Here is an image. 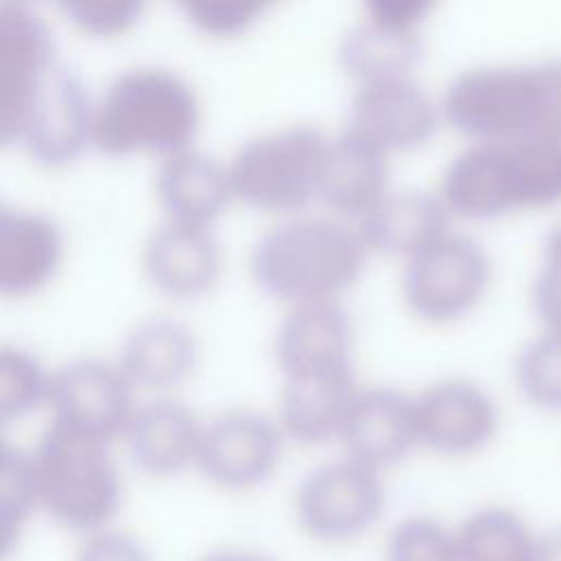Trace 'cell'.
Here are the masks:
<instances>
[{"mask_svg": "<svg viewBox=\"0 0 561 561\" xmlns=\"http://www.w3.org/2000/svg\"><path fill=\"white\" fill-rule=\"evenodd\" d=\"M440 110L476 142L561 140V57L462 70Z\"/></svg>", "mask_w": 561, "mask_h": 561, "instance_id": "obj_1", "label": "cell"}, {"mask_svg": "<svg viewBox=\"0 0 561 561\" xmlns=\"http://www.w3.org/2000/svg\"><path fill=\"white\" fill-rule=\"evenodd\" d=\"M440 199L467 219L561 202V140L473 142L447 164Z\"/></svg>", "mask_w": 561, "mask_h": 561, "instance_id": "obj_2", "label": "cell"}, {"mask_svg": "<svg viewBox=\"0 0 561 561\" xmlns=\"http://www.w3.org/2000/svg\"><path fill=\"white\" fill-rule=\"evenodd\" d=\"M355 228L333 217H298L265 230L252 250L254 283L272 298L305 305L335 300L366 265Z\"/></svg>", "mask_w": 561, "mask_h": 561, "instance_id": "obj_3", "label": "cell"}, {"mask_svg": "<svg viewBox=\"0 0 561 561\" xmlns=\"http://www.w3.org/2000/svg\"><path fill=\"white\" fill-rule=\"evenodd\" d=\"M199 99L167 68H131L112 79L94 105L92 145L110 156L191 149L199 129Z\"/></svg>", "mask_w": 561, "mask_h": 561, "instance_id": "obj_4", "label": "cell"}, {"mask_svg": "<svg viewBox=\"0 0 561 561\" xmlns=\"http://www.w3.org/2000/svg\"><path fill=\"white\" fill-rule=\"evenodd\" d=\"M28 460L35 504L53 522L85 537L110 528L123 482L107 443L50 423Z\"/></svg>", "mask_w": 561, "mask_h": 561, "instance_id": "obj_5", "label": "cell"}, {"mask_svg": "<svg viewBox=\"0 0 561 561\" xmlns=\"http://www.w3.org/2000/svg\"><path fill=\"white\" fill-rule=\"evenodd\" d=\"M329 136L289 125L245 140L228 164L232 195L261 210H300L318 197Z\"/></svg>", "mask_w": 561, "mask_h": 561, "instance_id": "obj_6", "label": "cell"}, {"mask_svg": "<svg viewBox=\"0 0 561 561\" xmlns=\"http://www.w3.org/2000/svg\"><path fill=\"white\" fill-rule=\"evenodd\" d=\"M388 502L379 471L353 460H327L309 469L294 495V517L305 537L344 546L368 535Z\"/></svg>", "mask_w": 561, "mask_h": 561, "instance_id": "obj_7", "label": "cell"}, {"mask_svg": "<svg viewBox=\"0 0 561 561\" xmlns=\"http://www.w3.org/2000/svg\"><path fill=\"white\" fill-rule=\"evenodd\" d=\"M491 283V259L484 245L462 232H443L408 256L403 298L427 322H451L467 316Z\"/></svg>", "mask_w": 561, "mask_h": 561, "instance_id": "obj_8", "label": "cell"}, {"mask_svg": "<svg viewBox=\"0 0 561 561\" xmlns=\"http://www.w3.org/2000/svg\"><path fill=\"white\" fill-rule=\"evenodd\" d=\"M55 66V42L44 18L26 4L0 2V147L22 142Z\"/></svg>", "mask_w": 561, "mask_h": 561, "instance_id": "obj_9", "label": "cell"}, {"mask_svg": "<svg viewBox=\"0 0 561 561\" xmlns=\"http://www.w3.org/2000/svg\"><path fill=\"white\" fill-rule=\"evenodd\" d=\"M278 423L256 410H228L202 425L195 465L206 480L228 491L265 484L283 456Z\"/></svg>", "mask_w": 561, "mask_h": 561, "instance_id": "obj_10", "label": "cell"}, {"mask_svg": "<svg viewBox=\"0 0 561 561\" xmlns=\"http://www.w3.org/2000/svg\"><path fill=\"white\" fill-rule=\"evenodd\" d=\"M131 388L118 364L79 357L50 375L46 401L53 423L110 445L125 434L136 410Z\"/></svg>", "mask_w": 561, "mask_h": 561, "instance_id": "obj_11", "label": "cell"}, {"mask_svg": "<svg viewBox=\"0 0 561 561\" xmlns=\"http://www.w3.org/2000/svg\"><path fill=\"white\" fill-rule=\"evenodd\" d=\"M416 445L440 456L484 449L497 430V405L476 381L443 379L412 397Z\"/></svg>", "mask_w": 561, "mask_h": 561, "instance_id": "obj_12", "label": "cell"}, {"mask_svg": "<svg viewBox=\"0 0 561 561\" xmlns=\"http://www.w3.org/2000/svg\"><path fill=\"white\" fill-rule=\"evenodd\" d=\"M348 127L386 153L408 151L432 140L438 127V107L412 77L366 81L353 94Z\"/></svg>", "mask_w": 561, "mask_h": 561, "instance_id": "obj_13", "label": "cell"}, {"mask_svg": "<svg viewBox=\"0 0 561 561\" xmlns=\"http://www.w3.org/2000/svg\"><path fill=\"white\" fill-rule=\"evenodd\" d=\"M94 103L83 79L68 66H55L46 77L22 145L44 167L75 162L92 142Z\"/></svg>", "mask_w": 561, "mask_h": 561, "instance_id": "obj_14", "label": "cell"}, {"mask_svg": "<svg viewBox=\"0 0 561 561\" xmlns=\"http://www.w3.org/2000/svg\"><path fill=\"white\" fill-rule=\"evenodd\" d=\"M283 377L344 373L353 368V320L337 300L294 305L274 335Z\"/></svg>", "mask_w": 561, "mask_h": 561, "instance_id": "obj_15", "label": "cell"}, {"mask_svg": "<svg viewBox=\"0 0 561 561\" xmlns=\"http://www.w3.org/2000/svg\"><path fill=\"white\" fill-rule=\"evenodd\" d=\"M346 458L375 471L399 465L416 447L412 397L375 386L355 394L340 432Z\"/></svg>", "mask_w": 561, "mask_h": 561, "instance_id": "obj_16", "label": "cell"}, {"mask_svg": "<svg viewBox=\"0 0 561 561\" xmlns=\"http://www.w3.org/2000/svg\"><path fill=\"white\" fill-rule=\"evenodd\" d=\"M145 272L167 296H204L221 274L219 241L208 226L167 221L145 245Z\"/></svg>", "mask_w": 561, "mask_h": 561, "instance_id": "obj_17", "label": "cell"}, {"mask_svg": "<svg viewBox=\"0 0 561 561\" xmlns=\"http://www.w3.org/2000/svg\"><path fill=\"white\" fill-rule=\"evenodd\" d=\"M388 193V153L346 127L329 138L318 199L346 217H364Z\"/></svg>", "mask_w": 561, "mask_h": 561, "instance_id": "obj_18", "label": "cell"}, {"mask_svg": "<svg viewBox=\"0 0 561 561\" xmlns=\"http://www.w3.org/2000/svg\"><path fill=\"white\" fill-rule=\"evenodd\" d=\"M357 392L355 370L287 377L278 405L283 436L309 447L340 438Z\"/></svg>", "mask_w": 561, "mask_h": 561, "instance_id": "obj_19", "label": "cell"}, {"mask_svg": "<svg viewBox=\"0 0 561 561\" xmlns=\"http://www.w3.org/2000/svg\"><path fill=\"white\" fill-rule=\"evenodd\" d=\"M64 239L57 224L33 210L0 206V296H26L57 272Z\"/></svg>", "mask_w": 561, "mask_h": 561, "instance_id": "obj_20", "label": "cell"}, {"mask_svg": "<svg viewBox=\"0 0 561 561\" xmlns=\"http://www.w3.org/2000/svg\"><path fill=\"white\" fill-rule=\"evenodd\" d=\"M123 436L138 469L167 478L195 465L202 423L184 403L156 399L134 410Z\"/></svg>", "mask_w": 561, "mask_h": 561, "instance_id": "obj_21", "label": "cell"}, {"mask_svg": "<svg viewBox=\"0 0 561 561\" xmlns=\"http://www.w3.org/2000/svg\"><path fill=\"white\" fill-rule=\"evenodd\" d=\"M199 344L193 329L171 316L138 322L125 337L118 368L131 386L167 390L195 370Z\"/></svg>", "mask_w": 561, "mask_h": 561, "instance_id": "obj_22", "label": "cell"}, {"mask_svg": "<svg viewBox=\"0 0 561 561\" xmlns=\"http://www.w3.org/2000/svg\"><path fill=\"white\" fill-rule=\"evenodd\" d=\"M156 188L169 221L208 228L232 197L228 167L197 149L164 158Z\"/></svg>", "mask_w": 561, "mask_h": 561, "instance_id": "obj_23", "label": "cell"}, {"mask_svg": "<svg viewBox=\"0 0 561 561\" xmlns=\"http://www.w3.org/2000/svg\"><path fill=\"white\" fill-rule=\"evenodd\" d=\"M449 210L440 197L419 191H388L359 217V237L366 250L379 254H414L425 243L447 232Z\"/></svg>", "mask_w": 561, "mask_h": 561, "instance_id": "obj_24", "label": "cell"}, {"mask_svg": "<svg viewBox=\"0 0 561 561\" xmlns=\"http://www.w3.org/2000/svg\"><path fill=\"white\" fill-rule=\"evenodd\" d=\"M423 55L421 33L397 28L364 15L342 37L340 59L359 83L410 77Z\"/></svg>", "mask_w": 561, "mask_h": 561, "instance_id": "obj_25", "label": "cell"}, {"mask_svg": "<svg viewBox=\"0 0 561 561\" xmlns=\"http://www.w3.org/2000/svg\"><path fill=\"white\" fill-rule=\"evenodd\" d=\"M458 561H533L537 530L515 508L486 504L456 528Z\"/></svg>", "mask_w": 561, "mask_h": 561, "instance_id": "obj_26", "label": "cell"}, {"mask_svg": "<svg viewBox=\"0 0 561 561\" xmlns=\"http://www.w3.org/2000/svg\"><path fill=\"white\" fill-rule=\"evenodd\" d=\"M519 392L541 410L561 412V333L543 331L530 337L515 357Z\"/></svg>", "mask_w": 561, "mask_h": 561, "instance_id": "obj_27", "label": "cell"}, {"mask_svg": "<svg viewBox=\"0 0 561 561\" xmlns=\"http://www.w3.org/2000/svg\"><path fill=\"white\" fill-rule=\"evenodd\" d=\"M50 375L28 351L0 344V425L22 419L48 399Z\"/></svg>", "mask_w": 561, "mask_h": 561, "instance_id": "obj_28", "label": "cell"}, {"mask_svg": "<svg viewBox=\"0 0 561 561\" xmlns=\"http://www.w3.org/2000/svg\"><path fill=\"white\" fill-rule=\"evenodd\" d=\"M386 561H458L454 528L432 515H405L386 537Z\"/></svg>", "mask_w": 561, "mask_h": 561, "instance_id": "obj_29", "label": "cell"}, {"mask_svg": "<svg viewBox=\"0 0 561 561\" xmlns=\"http://www.w3.org/2000/svg\"><path fill=\"white\" fill-rule=\"evenodd\" d=\"M35 508L31 460L28 456L18 454L0 473V561L15 552Z\"/></svg>", "mask_w": 561, "mask_h": 561, "instance_id": "obj_30", "label": "cell"}, {"mask_svg": "<svg viewBox=\"0 0 561 561\" xmlns=\"http://www.w3.org/2000/svg\"><path fill=\"white\" fill-rule=\"evenodd\" d=\"M270 4L263 0H186L188 22L213 37H232L250 28Z\"/></svg>", "mask_w": 561, "mask_h": 561, "instance_id": "obj_31", "label": "cell"}, {"mask_svg": "<svg viewBox=\"0 0 561 561\" xmlns=\"http://www.w3.org/2000/svg\"><path fill=\"white\" fill-rule=\"evenodd\" d=\"M533 307L546 331L561 333V224L543 241L541 263L533 280Z\"/></svg>", "mask_w": 561, "mask_h": 561, "instance_id": "obj_32", "label": "cell"}, {"mask_svg": "<svg viewBox=\"0 0 561 561\" xmlns=\"http://www.w3.org/2000/svg\"><path fill=\"white\" fill-rule=\"evenodd\" d=\"M61 9L77 28H81L83 33L96 35V37H112L118 33H125L127 28H131L138 22V18L142 13L140 2H125V0L64 2Z\"/></svg>", "mask_w": 561, "mask_h": 561, "instance_id": "obj_33", "label": "cell"}, {"mask_svg": "<svg viewBox=\"0 0 561 561\" xmlns=\"http://www.w3.org/2000/svg\"><path fill=\"white\" fill-rule=\"evenodd\" d=\"M75 561H151V554L134 535L105 528L85 537Z\"/></svg>", "mask_w": 561, "mask_h": 561, "instance_id": "obj_34", "label": "cell"}, {"mask_svg": "<svg viewBox=\"0 0 561 561\" xmlns=\"http://www.w3.org/2000/svg\"><path fill=\"white\" fill-rule=\"evenodd\" d=\"M430 9L432 4L427 0H370L364 7V15L397 28L419 31Z\"/></svg>", "mask_w": 561, "mask_h": 561, "instance_id": "obj_35", "label": "cell"}, {"mask_svg": "<svg viewBox=\"0 0 561 561\" xmlns=\"http://www.w3.org/2000/svg\"><path fill=\"white\" fill-rule=\"evenodd\" d=\"M533 561H561V522L546 530H537Z\"/></svg>", "mask_w": 561, "mask_h": 561, "instance_id": "obj_36", "label": "cell"}, {"mask_svg": "<svg viewBox=\"0 0 561 561\" xmlns=\"http://www.w3.org/2000/svg\"><path fill=\"white\" fill-rule=\"evenodd\" d=\"M197 561H278V559L263 550L230 546V548H217L213 552H206Z\"/></svg>", "mask_w": 561, "mask_h": 561, "instance_id": "obj_37", "label": "cell"}, {"mask_svg": "<svg viewBox=\"0 0 561 561\" xmlns=\"http://www.w3.org/2000/svg\"><path fill=\"white\" fill-rule=\"evenodd\" d=\"M18 454H20V451H18L15 447H11V445L4 440L2 432H0V473L11 465V460H13Z\"/></svg>", "mask_w": 561, "mask_h": 561, "instance_id": "obj_38", "label": "cell"}]
</instances>
